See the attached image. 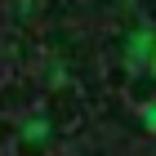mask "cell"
I'll list each match as a JSON object with an SVG mask.
<instances>
[{"label": "cell", "mask_w": 156, "mask_h": 156, "mask_svg": "<svg viewBox=\"0 0 156 156\" xmlns=\"http://www.w3.org/2000/svg\"><path fill=\"white\" fill-rule=\"evenodd\" d=\"M143 125H147V129H156V103H147V107H143Z\"/></svg>", "instance_id": "obj_1"}, {"label": "cell", "mask_w": 156, "mask_h": 156, "mask_svg": "<svg viewBox=\"0 0 156 156\" xmlns=\"http://www.w3.org/2000/svg\"><path fill=\"white\" fill-rule=\"evenodd\" d=\"M152 76H156V58H152Z\"/></svg>", "instance_id": "obj_2"}]
</instances>
